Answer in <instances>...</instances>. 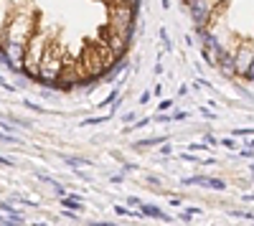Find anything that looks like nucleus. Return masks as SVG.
I'll return each instance as SVG.
<instances>
[{
  "label": "nucleus",
  "instance_id": "f257e3e1",
  "mask_svg": "<svg viewBox=\"0 0 254 226\" xmlns=\"http://www.w3.org/2000/svg\"><path fill=\"white\" fill-rule=\"evenodd\" d=\"M53 38V33L46 28V26H41L36 28V33L31 36V41L26 43V56H23V74L26 79H31V82H36V76H38V66H41V59H43V53H46L49 49V43Z\"/></svg>",
  "mask_w": 254,
  "mask_h": 226
},
{
  "label": "nucleus",
  "instance_id": "f03ea898",
  "mask_svg": "<svg viewBox=\"0 0 254 226\" xmlns=\"http://www.w3.org/2000/svg\"><path fill=\"white\" fill-rule=\"evenodd\" d=\"M64 51H66V49L56 41V36H53L51 43H49V49H46V53H43V59H41V66H38L36 82H38L41 87L51 89L53 82L59 79V74H61V69H64Z\"/></svg>",
  "mask_w": 254,
  "mask_h": 226
},
{
  "label": "nucleus",
  "instance_id": "7ed1b4c3",
  "mask_svg": "<svg viewBox=\"0 0 254 226\" xmlns=\"http://www.w3.org/2000/svg\"><path fill=\"white\" fill-rule=\"evenodd\" d=\"M137 8L135 3H109L107 5V26L115 28L117 33L132 38L135 36V18H137Z\"/></svg>",
  "mask_w": 254,
  "mask_h": 226
},
{
  "label": "nucleus",
  "instance_id": "20e7f679",
  "mask_svg": "<svg viewBox=\"0 0 254 226\" xmlns=\"http://www.w3.org/2000/svg\"><path fill=\"white\" fill-rule=\"evenodd\" d=\"M231 53H234V71L237 76L244 79L249 66L254 61V41L252 38H239V43H234L231 46Z\"/></svg>",
  "mask_w": 254,
  "mask_h": 226
},
{
  "label": "nucleus",
  "instance_id": "39448f33",
  "mask_svg": "<svg viewBox=\"0 0 254 226\" xmlns=\"http://www.w3.org/2000/svg\"><path fill=\"white\" fill-rule=\"evenodd\" d=\"M186 8L191 13L193 28H203L211 26V16H214V0H183Z\"/></svg>",
  "mask_w": 254,
  "mask_h": 226
},
{
  "label": "nucleus",
  "instance_id": "423d86ee",
  "mask_svg": "<svg viewBox=\"0 0 254 226\" xmlns=\"http://www.w3.org/2000/svg\"><path fill=\"white\" fill-rule=\"evenodd\" d=\"M99 38H104L109 46H112L119 56H127V51H130V43H132V38H127V36H122V33H117L115 28H109V26H104V28H99Z\"/></svg>",
  "mask_w": 254,
  "mask_h": 226
},
{
  "label": "nucleus",
  "instance_id": "0eeeda50",
  "mask_svg": "<svg viewBox=\"0 0 254 226\" xmlns=\"http://www.w3.org/2000/svg\"><path fill=\"white\" fill-rule=\"evenodd\" d=\"M183 186H198V188H208V191H226V180L224 178H214V175H203V173H198V175H186L181 180Z\"/></svg>",
  "mask_w": 254,
  "mask_h": 226
},
{
  "label": "nucleus",
  "instance_id": "6e6552de",
  "mask_svg": "<svg viewBox=\"0 0 254 226\" xmlns=\"http://www.w3.org/2000/svg\"><path fill=\"white\" fill-rule=\"evenodd\" d=\"M94 43V51H97V56H99V61H102V66L104 69L109 71L112 69V66L119 61V59H125V56H119L112 46H109V43L104 41V38H97V41H92Z\"/></svg>",
  "mask_w": 254,
  "mask_h": 226
},
{
  "label": "nucleus",
  "instance_id": "1a4fd4ad",
  "mask_svg": "<svg viewBox=\"0 0 254 226\" xmlns=\"http://www.w3.org/2000/svg\"><path fill=\"white\" fill-rule=\"evenodd\" d=\"M140 213H142V219H155V221H165V224L173 221L168 213H163L160 206H152V203H145V201H142V206H140Z\"/></svg>",
  "mask_w": 254,
  "mask_h": 226
},
{
  "label": "nucleus",
  "instance_id": "9d476101",
  "mask_svg": "<svg viewBox=\"0 0 254 226\" xmlns=\"http://www.w3.org/2000/svg\"><path fill=\"white\" fill-rule=\"evenodd\" d=\"M61 160L69 165V168H74V171H79V168H92V165H94L89 157H82V155H64V153H61Z\"/></svg>",
  "mask_w": 254,
  "mask_h": 226
},
{
  "label": "nucleus",
  "instance_id": "9b49d317",
  "mask_svg": "<svg viewBox=\"0 0 254 226\" xmlns=\"http://www.w3.org/2000/svg\"><path fill=\"white\" fill-rule=\"evenodd\" d=\"M0 211H3L5 216L10 219V224H26V219L20 216V211L13 206V203H8V201H0Z\"/></svg>",
  "mask_w": 254,
  "mask_h": 226
},
{
  "label": "nucleus",
  "instance_id": "f8f14e48",
  "mask_svg": "<svg viewBox=\"0 0 254 226\" xmlns=\"http://www.w3.org/2000/svg\"><path fill=\"white\" fill-rule=\"evenodd\" d=\"M165 140H170V138H142V140L132 142V150H152V148H158V145L165 142Z\"/></svg>",
  "mask_w": 254,
  "mask_h": 226
},
{
  "label": "nucleus",
  "instance_id": "ddd939ff",
  "mask_svg": "<svg viewBox=\"0 0 254 226\" xmlns=\"http://www.w3.org/2000/svg\"><path fill=\"white\" fill-rule=\"evenodd\" d=\"M112 213H117V216H125V219H142L140 209H132V206H122V203H115V206H112Z\"/></svg>",
  "mask_w": 254,
  "mask_h": 226
},
{
  "label": "nucleus",
  "instance_id": "4468645a",
  "mask_svg": "<svg viewBox=\"0 0 254 226\" xmlns=\"http://www.w3.org/2000/svg\"><path fill=\"white\" fill-rule=\"evenodd\" d=\"M112 117H115L112 112H107V115H99V117H86V120L79 122V127H99V125H107Z\"/></svg>",
  "mask_w": 254,
  "mask_h": 226
},
{
  "label": "nucleus",
  "instance_id": "2eb2a0df",
  "mask_svg": "<svg viewBox=\"0 0 254 226\" xmlns=\"http://www.w3.org/2000/svg\"><path fill=\"white\" fill-rule=\"evenodd\" d=\"M20 104H23L26 109H31V112H36V115H49V112H46V107H43V104H38V102H31L28 97H26L23 102H20Z\"/></svg>",
  "mask_w": 254,
  "mask_h": 226
},
{
  "label": "nucleus",
  "instance_id": "dca6fc26",
  "mask_svg": "<svg viewBox=\"0 0 254 226\" xmlns=\"http://www.w3.org/2000/svg\"><path fill=\"white\" fill-rule=\"evenodd\" d=\"M158 36H160V41H163V51H165V53L173 51V41H170V36H168V28H160Z\"/></svg>",
  "mask_w": 254,
  "mask_h": 226
},
{
  "label": "nucleus",
  "instance_id": "f3484780",
  "mask_svg": "<svg viewBox=\"0 0 254 226\" xmlns=\"http://www.w3.org/2000/svg\"><path fill=\"white\" fill-rule=\"evenodd\" d=\"M229 216H231V219H244V221H254V213H249V211H241V209H231V211H229Z\"/></svg>",
  "mask_w": 254,
  "mask_h": 226
},
{
  "label": "nucleus",
  "instance_id": "a211bd4d",
  "mask_svg": "<svg viewBox=\"0 0 254 226\" xmlns=\"http://www.w3.org/2000/svg\"><path fill=\"white\" fill-rule=\"evenodd\" d=\"M119 94H122V92H119V87H115L112 92H109V94H107V97H104L102 102H99V107H109V104H112V102H115V99L119 97Z\"/></svg>",
  "mask_w": 254,
  "mask_h": 226
},
{
  "label": "nucleus",
  "instance_id": "6ab92c4d",
  "mask_svg": "<svg viewBox=\"0 0 254 226\" xmlns=\"http://www.w3.org/2000/svg\"><path fill=\"white\" fill-rule=\"evenodd\" d=\"M219 145H221V148H226V150H239V145H237V138H234V135H229V138H224L221 142H219Z\"/></svg>",
  "mask_w": 254,
  "mask_h": 226
},
{
  "label": "nucleus",
  "instance_id": "aec40b11",
  "mask_svg": "<svg viewBox=\"0 0 254 226\" xmlns=\"http://www.w3.org/2000/svg\"><path fill=\"white\" fill-rule=\"evenodd\" d=\"M231 135H234V138H252L254 127H234V130H231Z\"/></svg>",
  "mask_w": 254,
  "mask_h": 226
},
{
  "label": "nucleus",
  "instance_id": "412c9836",
  "mask_svg": "<svg viewBox=\"0 0 254 226\" xmlns=\"http://www.w3.org/2000/svg\"><path fill=\"white\" fill-rule=\"evenodd\" d=\"M0 142H8V145H23V142H20L13 132L8 135V132H3V130H0Z\"/></svg>",
  "mask_w": 254,
  "mask_h": 226
},
{
  "label": "nucleus",
  "instance_id": "4be33fe9",
  "mask_svg": "<svg viewBox=\"0 0 254 226\" xmlns=\"http://www.w3.org/2000/svg\"><path fill=\"white\" fill-rule=\"evenodd\" d=\"M158 153H160L163 157H170V155H173V145H170V140L160 142V145H158Z\"/></svg>",
  "mask_w": 254,
  "mask_h": 226
},
{
  "label": "nucleus",
  "instance_id": "5701e85b",
  "mask_svg": "<svg viewBox=\"0 0 254 226\" xmlns=\"http://www.w3.org/2000/svg\"><path fill=\"white\" fill-rule=\"evenodd\" d=\"M152 122V117H142V120H135L132 122V132H137V130H145L148 125Z\"/></svg>",
  "mask_w": 254,
  "mask_h": 226
},
{
  "label": "nucleus",
  "instance_id": "b1692460",
  "mask_svg": "<svg viewBox=\"0 0 254 226\" xmlns=\"http://www.w3.org/2000/svg\"><path fill=\"white\" fill-rule=\"evenodd\" d=\"M198 112H201V117L208 120V122H216V120H219V115H216V112H211L208 107H198Z\"/></svg>",
  "mask_w": 254,
  "mask_h": 226
},
{
  "label": "nucleus",
  "instance_id": "393cba45",
  "mask_svg": "<svg viewBox=\"0 0 254 226\" xmlns=\"http://www.w3.org/2000/svg\"><path fill=\"white\" fill-rule=\"evenodd\" d=\"M178 160H183V163H193V165H196V163H201V157L191 155V150H188V153H181V155H178Z\"/></svg>",
  "mask_w": 254,
  "mask_h": 226
},
{
  "label": "nucleus",
  "instance_id": "a878e982",
  "mask_svg": "<svg viewBox=\"0 0 254 226\" xmlns=\"http://www.w3.org/2000/svg\"><path fill=\"white\" fill-rule=\"evenodd\" d=\"M173 122H183V120H188L191 117V112H186V109H178V112H173Z\"/></svg>",
  "mask_w": 254,
  "mask_h": 226
},
{
  "label": "nucleus",
  "instance_id": "bb28decb",
  "mask_svg": "<svg viewBox=\"0 0 254 226\" xmlns=\"http://www.w3.org/2000/svg\"><path fill=\"white\" fill-rule=\"evenodd\" d=\"M237 153H239V157H247V160H254V148H249V145H247V148H239Z\"/></svg>",
  "mask_w": 254,
  "mask_h": 226
},
{
  "label": "nucleus",
  "instance_id": "cd10ccee",
  "mask_svg": "<svg viewBox=\"0 0 254 226\" xmlns=\"http://www.w3.org/2000/svg\"><path fill=\"white\" fill-rule=\"evenodd\" d=\"M188 150H191V153H206V150H208V145H206V142H191V145H188Z\"/></svg>",
  "mask_w": 254,
  "mask_h": 226
},
{
  "label": "nucleus",
  "instance_id": "c85d7f7f",
  "mask_svg": "<svg viewBox=\"0 0 254 226\" xmlns=\"http://www.w3.org/2000/svg\"><path fill=\"white\" fill-rule=\"evenodd\" d=\"M150 117H152V122H160V125H168V122H173L170 115H150Z\"/></svg>",
  "mask_w": 254,
  "mask_h": 226
},
{
  "label": "nucleus",
  "instance_id": "c756f323",
  "mask_svg": "<svg viewBox=\"0 0 254 226\" xmlns=\"http://www.w3.org/2000/svg\"><path fill=\"white\" fill-rule=\"evenodd\" d=\"M203 142L208 145V148H211V145L216 148V145H219V140H216V135H214V132H206V135H203Z\"/></svg>",
  "mask_w": 254,
  "mask_h": 226
},
{
  "label": "nucleus",
  "instance_id": "7c9ffc66",
  "mask_svg": "<svg viewBox=\"0 0 254 226\" xmlns=\"http://www.w3.org/2000/svg\"><path fill=\"white\" fill-rule=\"evenodd\" d=\"M145 183H148V186H155V188H160V186H163V180H160L158 175H148V178H145Z\"/></svg>",
  "mask_w": 254,
  "mask_h": 226
},
{
  "label": "nucleus",
  "instance_id": "2f4dec72",
  "mask_svg": "<svg viewBox=\"0 0 254 226\" xmlns=\"http://www.w3.org/2000/svg\"><path fill=\"white\" fill-rule=\"evenodd\" d=\"M0 165H3V168H16V160H13V157L0 155Z\"/></svg>",
  "mask_w": 254,
  "mask_h": 226
},
{
  "label": "nucleus",
  "instance_id": "473e14b6",
  "mask_svg": "<svg viewBox=\"0 0 254 226\" xmlns=\"http://www.w3.org/2000/svg\"><path fill=\"white\" fill-rule=\"evenodd\" d=\"M0 87H3V89H5V92H18V89H16L13 84H10V82H8V79H3V76H0Z\"/></svg>",
  "mask_w": 254,
  "mask_h": 226
},
{
  "label": "nucleus",
  "instance_id": "72a5a7b5",
  "mask_svg": "<svg viewBox=\"0 0 254 226\" xmlns=\"http://www.w3.org/2000/svg\"><path fill=\"white\" fill-rule=\"evenodd\" d=\"M127 206H132V209H140V206H142V201H140L137 196H130V198H127Z\"/></svg>",
  "mask_w": 254,
  "mask_h": 226
},
{
  "label": "nucleus",
  "instance_id": "f704fd0d",
  "mask_svg": "<svg viewBox=\"0 0 254 226\" xmlns=\"http://www.w3.org/2000/svg\"><path fill=\"white\" fill-rule=\"evenodd\" d=\"M122 171H125V173H130V171H140V165H137V163H127V160H125V163H122Z\"/></svg>",
  "mask_w": 254,
  "mask_h": 226
},
{
  "label": "nucleus",
  "instance_id": "c9c22d12",
  "mask_svg": "<svg viewBox=\"0 0 254 226\" xmlns=\"http://www.w3.org/2000/svg\"><path fill=\"white\" fill-rule=\"evenodd\" d=\"M178 219H181L183 224H191V221H193L196 216H193V213H188V211H186V209H183V213H181V216H178Z\"/></svg>",
  "mask_w": 254,
  "mask_h": 226
},
{
  "label": "nucleus",
  "instance_id": "e433bc0d",
  "mask_svg": "<svg viewBox=\"0 0 254 226\" xmlns=\"http://www.w3.org/2000/svg\"><path fill=\"white\" fill-rule=\"evenodd\" d=\"M173 107V99H163L160 104H158V112H165V109H170Z\"/></svg>",
  "mask_w": 254,
  "mask_h": 226
},
{
  "label": "nucleus",
  "instance_id": "4c0bfd02",
  "mask_svg": "<svg viewBox=\"0 0 254 226\" xmlns=\"http://www.w3.org/2000/svg\"><path fill=\"white\" fill-rule=\"evenodd\" d=\"M150 97H152V92H150V89H148V92H142V94H140V104H148V102H150Z\"/></svg>",
  "mask_w": 254,
  "mask_h": 226
},
{
  "label": "nucleus",
  "instance_id": "58836bf2",
  "mask_svg": "<svg viewBox=\"0 0 254 226\" xmlns=\"http://www.w3.org/2000/svg\"><path fill=\"white\" fill-rule=\"evenodd\" d=\"M102 3H135V5H140V0H102Z\"/></svg>",
  "mask_w": 254,
  "mask_h": 226
},
{
  "label": "nucleus",
  "instance_id": "ea45409f",
  "mask_svg": "<svg viewBox=\"0 0 254 226\" xmlns=\"http://www.w3.org/2000/svg\"><path fill=\"white\" fill-rule=\"evenodd\" d=\"M170 206H173V209H178V206H183V201H181V196H175V198L170 196Z\"/></svg>",
  "mask_w": 254,
  "mask_h": 226
},
{
  "label": "nucleus",
  "instance_id": "a19ab883",
  "mask_svg": "<svg viewBox=\"0 0 254 226\" xmlns=\"http://www.w3.org/2000/svg\"><path fill=\"white\" fill-rule=\"evenodd\" d=\"M244 79L254 84V61H252V66H249V71H247V76H244Z\"/></svg>",
  "mask_w": 254,
  "mask_h": 226
},
{
  "label": "nucleus",
  "instance_id": "79ce46f5",
  "mask_svg": "<svg viewBox=\"0 0 254 226\" xmlns=\"http://www.w3.org/2000/svg\"><path fill=\"white\" fill-rule=\"evenodd\" d=\"M216 157H201V165H216Z\"/></svg>",
  "mask_w": 254,
  "mask_h": 226
},
{
  "label": "nucleus",
  "instance_id": "37998d69",
  "mask_svg": "<svg viewBox=\"0 0 254 226\" xmlns=\"http://www.w3.org/2000/svg\"><path fill=\"white\" fill-rule=\"evenodd\" d=\"M152 74H163V64H160V59L155 61V66H152Z\"/></svg>",
  "mask_w": 254,
  "mask_h": 226
},
{
  "label": "nucleus",
  "instance_id": "c03bdc74",
  "mask_svg": "<svg viewBox=\"0 0 254 226\" xmlns=\"http://www.w3.org/2000/svg\"><path fill=\"white\" fill-rule=\"evenodd\" d=\"M122 120H125V125H130V122H135V120H137V115H135V112H132V115H125Z\"/></svg>",
  "mask_w": 254,
  "mask_h": 226
},
{
  "label": "nucleus",
  "instance_id": "a18cd8bd",
  "mask_svg": "<svg viewBox=\"0 0 254 226\" xmlns=\"http://www.w3.org/2000/svg\"><path fill=\"white\" fill-rule=\"evenodd\" d=\"M188 89H191V87H188V84H183V87H181V89H178V97H186V94H188Z\"/></svg>",
  "mask_w": 254,
  "mask_h": 226
},
{
  "label": "nucleus",
  "instance_id": "49530a36",
  "mask_svg": "<svg viewBox=\"0 0 254 226\" xmlns=\"http://www.w3.org/2000/svg\"><path fill=\"white\" fill-rule=\"evenodd\" d=\"M152 97H163V87H160V84H158L155 89H152Z\"/></svg>",
  "mask_w": 254,
  "mask_h": 226
},
{
  "label": "nucleus",
  "instance_id": "de8ad7c7",
  "mask_svg": "<svg viewBox=\"0 0 254 226\" xmlns=\"http://www.w3.org/2000/svg\"><path fill=\"white\" fill-rule=\"evenodd\" d=\"M160 5H163V10H170V0H160Z\"/></svg>",
  "mask_w": 254,
  "mask_h": 226
},
{
  "label": "nucleus",
  "instance_id": "09e8293b",
  "mask_svg": "<svg viewBox=\"0 0 254 226\" xmlns=\"http://www.w3.org/2000/svg\"><path fill=\"white\" fill-rule=\"evenodd\" d=\"M244 201H249V203H254V193H247V196H241Z\"/></svg>",
  "mask_w": 254,
  "mask_h": 226
},
{
  "label": "nucleus",
  "instance_id": "8fccbe9b",
  "mask_svg": "<svg viewBox=\"0 0 254 226\" xmlns=\"http://www.w3.org/2000/svg\"><path fill=\"white\" fill-rule=\"evenodd\" d=\"M249 173H254V160H252V165H249Z\"/></svg>",
  "mask_w": 254,
  "mask_h": 226
},
{
  "label": "nucleus",
  "instance_id": "3c124183",
  "mask_svg": "<svg viewBox=\"0 0 254 226\" xmlns=\"http://www.w3.org/2000/svg\"><path fill=\"white\" fill-rule=\"evenodd\" d=\"M252 180H254V173H252Z\"/></svg>",
  "mask_w": 254,
  "mask_h": 226
}]
</instances>
